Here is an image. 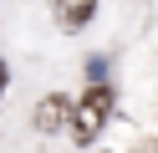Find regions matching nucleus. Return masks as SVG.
Returning a JSON list of instances; mask_svg holds the SVG:
<instances>
[{
  "mask_svg": "<svg viewBox=\"0 0 158 153\" xmlns=\"http://www.w3.org/2000/svg\"><path fill=\"white\" fill-rule=\"evenodd\" d=\"M107 107H112V92L97 82V87L82 97V107H77V128H72V133H77V143H92V138H97V128L107 122Z\"/></svg>",
  "mask_w": 158,
  "mask_h": 153,
  "instance_id": "obj_1",
  "label": "nucleus"
},
{
  "mask_svg": "<svg viewBox=\"0 0 158 153\" xmlns=\"http://www.w3.org/2000/svg\"><path fill=\"white\" fill-rule=\"evenodd\" d=\"M0 92H5V61H0Z\"/></svg>",
  "mask_w": 158,
  "mask_h": 153,
  "instance_id": "obj_4",
  "label": "nucleus"
},
{
  "mask_svg": "<svg viewBox=\"0 0 158 153\" xmlns=\"http://www.w3.org/2000/svg\"><path fill=\"white\" fill-rule=\"evenodd\" d=\"M51 15H56L61 31H82L97 15V0H51Z\"/></svg>",
  "mask_w": 158,
  "mask_h": 153,
  "instance_id": "obj_2",
  "label": "nucleus"
},
{
  "mask_svg": "<svg viewBox=\"0 0 158 153\" xmlns=\"http://www.w3.org/2000/svg\"><path fill=\"white\" fill-rule=\"evenodd\" d=\"M72 122V102L66 97H41L36 102V133H56Z\"/></svg>",
  "mask_w": 158,
  "mask_h": 153,
  "instance_id": "obj_3",
  "label": "nucleus"
}]
</instances>
